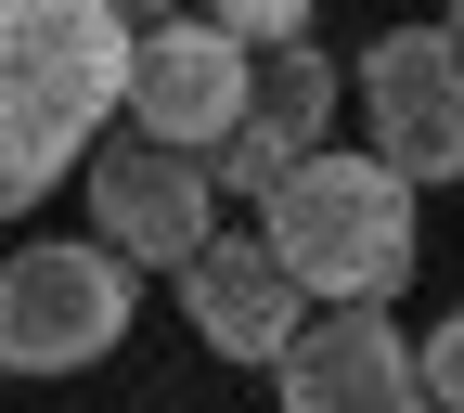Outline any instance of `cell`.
Returning <instances> with one entry per match:
<instances>
[{
    "label": "cell",
    "instance_id": "cell-1",
    "mask_svg": "<svg viewBox=\"0 0 464 413\" xmlns=\"http://www.w3.org/2000/svg\"><path fill=\"white\" fill-rule=\"evenodd\" d=\"M142 14L116 0H0V207H39L91 168V130L130 103Z\"/></svg>",
    "mask_w": 464,
    "mask_h": 413
},
{
    "label": "cell",
    "instance_id": "cell-2",
    "mask_svg": "<svg viewBox=\"0 0 464 413\" xmlns=\"http://www.w3.org/2000/svg\"><path fill=\"white\" fill-rule=\"evenodd\" d=\"M258 246L284 259L297 298H323V310H387L400 284H413V182L323 143L297 182L258 207Z\"/></svg>",
    "mask_w": 464,
    "mask_h": 413
},
{
    "label": "cell",
    "instance_id": "cell-3",
    "mask_svg": "<svg viewBox=\"0 0 464 413\" xmlns=\"http://www.w3.org/2000/svg\"><path fill=\"white\" fill-rule=\"evenodd\" d=\"M142 310V271H116L91 232H39L0 259V375H91Z\"/></svg>",
    "mask_w": 464,
    "mask_h": 413
},
{
    "label": "cell",
    "instance_id": "cell-4",
    "mask_svg": "<svg viewBox=\"0 0 464 413\" xmlns=\"http://www.w3.org/2000/svg\"><path fill=\"white\" fill-rule=\"evenodd\" d=\"M91 246L116 271H194L219 246V182H207V155H168V143H91Z\"/></svg>",
    "mask_w": 464,
    "mask_h": 413
},
{
    "label": "cell",
    "instance_id": "cell-5",
    "mask_svg": "<svg viewBox=\"0 0 464 413\" xmlns=\"http://www.w3.org/2000/svg\"><path fill=\"white\" fill-rule=\"evenodd\" d=\"M362 116H374V168H400V182H464V52L439 26H387L362 52Z\"/></svg>",
    "mask_w": 464,
    "mask_h": 413
},
{
    "label": "cell",
    "instance_id": "cell-6",
    "mask_svg": "<svg viewBox=\"0 0 464 413\" xmlns=\"http://www.w3.org/2000/svg\"><path fill=\"white\" fill-rule=\"evenodd\" d=\"M246 52H232L207 14L181 26H142L130 39V143H168V155H219L232 130H246Z\"/></svg>",
    "mask_w": 464,
    "mask_h": 413
},
{
    "label": "cell",
    "instance_id": "cell-7",
    "mask_svg": "<svg viewBox=\"0 0 464 413\" xmlns=\"http://www.w3.org/2000/svg\"><path fill=\"white\" fill-rule=\"evenodd\" d=\"M271 375H284V413H426L413 336L387 310H310Z\"/></svg>",
    "mask_w": 464,
    "mask_h": 413
},
{
    "label": "cell",
    "instance_id": "cell-8",
    "mask_svg": "<svg viewBox=\"0 0 464 413\" xmlns=\"http://www.w3.org/2000/svg\"><path fill=\"white\" fill-rule=\"evenodd\" d=\"M181 323L219 349V362H284L297 323H310V298L284 284V259L258 246V232H219V246L181 271Z\"/></svg>",
    "mask_w": 464,
    "mask_h": 413
},
{
    "label": "cell",
    "instance_id": "cell-9",
    "mask_svg": "<svg viewBox=\"0 0 464 413\" xmlns=\"http://www.w3.org/2000/svg\"><path fill=\"white\" fill-rule=\"evenodd\" d=\"M335 52L323 39H284V52H258V78H246V130H271V143H297V155H323V116H335Z\"/></svg>",
    "mask_w": 464,
    "mask_h": 413
},
{
    "label": "cell",
    "instance_id": "cell-10",
    "mask_svg": "<svg viewBox=\"0 0 464 413\" xmlns=\"http://www.w3.org/2000/svg\"><path fill=\"white\" fill-rule=\"evenodd\" d=\"M232 52H246V65H258V52H284V39H310V0H232V14H207Z\"/></svg>",
    "mask_w": 464,
    "mask_h": 413
},
{
    "label": "cell",
    "instance_id": "cell-11",
    "mask_svg": "<svg viewBox=\"0 0 464 413\" xmlns=\"http://www.w3.org/2000/svg\"><path fill=\"white\" fill-rule=\"evenodd\" d=\"M413 375H426V400H439V413H464V310L413 336Z\"/></svg>",
    "mask_w": 464,
    "mask_h": 413
},
{
    "label": "cell",
    "instance_id": "cell-12",
    "mask_svg": "<svg viewBox=\"0 0 464 413\" xmlns=\"http://www.w3.org/2000/svg\"><path fill=\"white\" fill-rule=\"evenodd\" d=\"M439 39H451V52H464V14H439Z\"/></svg>",
    "mask_w": 464,
    "mask_h": 413
}]
</instances>
